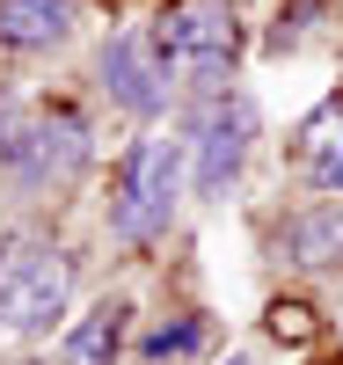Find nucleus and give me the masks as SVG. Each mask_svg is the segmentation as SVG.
<instances>
[{
    "label": "nucleus",
    "mask_w": 343,
    "mask_h": 365,
    "mask_svg": "<svg viewBox=\"0 0 343 365\" xmlns=\"http://www.w3.org/2000/svg\"><path fill=\"white\" fill-rule=\"evenodd\" d=\"M81 0H0V44H58Z\"/></svg>",
    "instance_id": "obj_8"
},
{
    "label": "nucleus",
    "mask_w": 343,
    "mask_h": 365,
    "mask_svg": "<svg viewBox=\"0 0 343 365\" xmlns=\"http://www.w3.org/2000/svg\"><path fill=\"white\" fill-rule=\"evenodd\" d=\"M103 88H110L124 110H139V117L161 110L168 103V66H161V51H153V37L117 29V37L103 44Z\"/></svg>",
    "instance_id": "obj_6"
},
{
    "label": "nucleus",
    "mask_w": 343,
    "mask_h": 365,
    "mask_svg": "<svg viewBox=\"0 0 343 365\" xmlns=\"http://www.w3.org/2000/svg\"><path fill=\"white\" fill-rule=\"evenodd\" d=\"M117 344H124V307H96L66 336V365H117Z\"/></svg>",
    "instance_id": "obj_10"
},
{
    "label": "nucleus",
    "mask_w": 343,
    "mask_h": 365,
    "mask_svg": "<svg viewBox=\"0 0 343 365\" xmlns=\"http://www.w3.org/2000/svg\"><path fill=\"white\" fill-rule=\"evenodd\" d=\"M285 256L300 270H336L343 263V205H307L285 220Z\"/></svg>",
    "instance_id": "obj_7"
},
{
    "label": "nucleus",
    "mask_w": 343,
    "mask_h": 365,
    "mask_svg": "<svg viewBox=\"0 0 343 365\" xmlns=\"http://www.w3.org/2000/svg\"><path fill=\"white\" fill-rule=\"evenodd\" d=\"M300 161H307V175H314L322 190H343V103H329L314 125L300 132Z\"/></svg>",
    "instance_id": "obj_9"
},
{
    "label": "nucleus",
    "mask_w": 343,
    "mask_h": 365,
    "mask_svg": "<svg viewBox=\"0 0 343 365\" xmlns=\"http://www.w3.org/2000/svg\"><path fill=\"white\" fill-rule=\"evenodd\" d=\"M248 139H256V103L248 96H212L198 110V197H220L248 161Z\"/></svg>",
    "instance_id": "obj_5"
},
{
    "label": "nucleus",
    "mask_w": 343,
    "mask_h": 365,
    "mask_svg": "<svg viewBox=\"0 0 343 365\" xmlns=\"http://www.w3.org/2000/svg\"><path fill=\"white\" fill-rule=\"evenodd\" d=\"M205 336H212V329H205L198 314H183V322H161V329H153V336L139 344V358H146V365H183L190 351H205Z\"/></svg>",
    "instance_id": "obj_11"
},
{
    "label": "nucleus",
    "mask_w": 343,
    "mask_h": 365,
    "mask_svg": "<svg viewBox=\"0 0 343 365\" xmlns=\"http://www.w3.org/2000/svg\"><path fill=\"white\" fill-rule=\"evenodd\" d=\"M0 168L29 190H58L88 168V125L73 110H15L0 117Z\"/></svg>",
    "instance_id": "obj_2"
},
{
    "label": "nucleus",
    "mask_w": 343,
    "mask_h": 365,
    "mask_svg": "<svg viewBox=\"0 0 343 365\" xmlns=\"http://www.w3.org/2000/svg\"><path fill=\"white\" fill-rule=\"evenodd\" d=\"M175 168H183V146L175 139H139L117 168V197H110V234L117 241H153L175 212Z\"/></svg>",
    "instance_id": "obj_3"
},
{
    "label": "nucleus",
    "mask_w": 343,
    "mask_h": 365,
    "mask_svg": "<svg viewBox=\"0 0 343 365\" xmlns=\"http://www.w3.org/2000/svg\"><path fill=\"white\" fill-rule=\"evenodd\" d=\"M234 365H248V358H234Z\"/></svg>",
    "instance_id": "obj_13"
},
{
    "label": "nucleus",
    "mask_w": 343,
    "mask_h": 365,
    "mask_svg": "<svg viewBox=\"0 0 343 365\" xmlns=\"http://www.w3.org/2000/svg\"><path fill=\"white\" fill-rule=\"evenodd\" d=\"M153 51H161L168 73H190V81H220L241 51V29L220 0H183V8H161V22L146 29Z\"/></svg>",
    "instance_id": "obj_4"
},
{
    "label": "nucleus",
    "mask_w": 343,
    "mask_h": 365,
    "mask_svg": "<svg viewBox=\"0 0 343 365\" xmlns=\"http://www.w3.org/2000/svg\"><path fill=\"white\" fill-rule=\"evenodd\" d=\"M73 263L44 234H8L0 241V336H44L66 314Z\"/></svg>",
    "instance_id": "obj_1"
},
{
    "label": "nucleus",
    "mask_w": 343,
    "mask_h": 365,
    "mask_svg": "<svg viewBox=\"0 0 343 365\" xmlns=\"http://www.w3.org/2000/svg\"><path fill=\"white\" fill-rule=\"evenodd\" d=\"M270 336H285V344H300V336H314V314H307L300 299H277V307H270Z\"/></svg>",
    "instance_id": "obj_12"
}]
</instances>
